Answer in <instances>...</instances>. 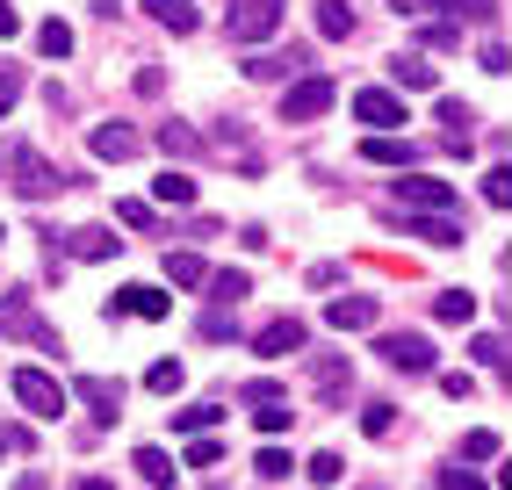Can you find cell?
Instances as JSON below:
<instances>
[{
	"mask_svg": "<svg viewBox=\"0 0 512 490\" xmlns=\"http://www.w3.org/2000/svg\"><path fill=\"white\" fill-rule=\"evenodd\" d=\"M0 181H8L22 202H51L58 188H73V173H58L37 145H22V137H0Z\"/></svg>",
	"mask_w": 512,
	"mask_h": 490,
	"instance_id": "obj_1",
	"label": "cell"
},
{
	"mask_svg": "<svg viewBox=\"0 0 512 490\" xmlns=\"http://www.w3.org/2000/svg\"><path fill=\"white\" fill-rule=\"evenodd\" d=\"M0 339H29V346H44V354H58V346H65V339L37 318V303H29L22 289H15L8 303H0Z\"/></svg>",
	"mask_w": 512,
	"mask_h": 490,
	"instance_id": "obj_2",
	"label": "cell"
},
{
	"mask_svg": "<svg viewBox=\"0 0 512 490\" xmlns=\"http://www.w3.org/2000/svg\"><path fill=\"white\" fill-rule=\"evenodd\" d=\"M8 390H15V404H22L29 418H58V411H65V390H58V382H51L44 368H15Z\"/></svg>",
	"mask_w": 512,
	"mask_h": 490,
	"instance_id": "obj_3",
	"label": "cell"
},
{
	"mask_svg": "<svg viewBox=\"0 0 512 490\" xmlns=\"http://www.w3.org/2000/svg\"><path fill=\"white\" fill-rule=\"evenodd\" d=\"M282 8H289V0H231V37H238V44L275 37V29H282Z\"/></svg>",
	"mask_w": 512,
	"mask_h": 490,
	"instance_id": "obj_4",
	"label": "cell"
},
{
	"mask_svg": "<svg viewBox=\"0 0 512 490\" xmlns=\"http://www.w3.org/2000/svg\"><path fill=\"white\" fill-rule=\"evenodd\" d=\"M332 109V80L325 73H303L289 94H282V123H318Z\"/></svg>",
	"mask_w": 512,
	"mask_h": 490,
	"instance_id": "obj_5",
	"label": "cell"
},
{
	"mask_svg": "<svg viewBox=\"0 0 512 490\" xmlns=\"http://www.w3.org/2000/svg\"><path fill=\"white\" fill-rule=\"evenodd\" d=\"M375 354H383L390 368H404V375H426V368L440 361L426 332H383V346H375Z\"/></svg>",
	"mask_w": 512,
	"mask_h": 490,
	"instance_id": "obj_6",
	"label": "cell"
},
{
	"mask_svg": "<svg viewBox=\"0 0 512 490\" xmlns=\"http://www.w3.org/2000/svg\"><path fill=\"white\" fill-rule=\"evenodd\" d=\"M253 354H267V361H282V354H311V332H303V318H267V325L253 332Z\"/></svg>",
	"mask_w": 512,
	"mask_h": 490,
	"instance_id": "obj_7",
	"label": "cell"
},
{
	"mask_svg": "<svg viewBox=\"0 0 512 490\" xmlns=\"http://www.w3.org/2000/svg\"><path fill=\"white\" fill-rule=\"evenodd\" d=\"M87 152H94V159H116V166H123V159H138V152H145V137L130 130V123H94V130H87Z\"/></svg>",
	"mask_w": 512,
	"mask_h": 490,
	"instance_id": "obj_8",
	"label": "cell"
},
{
	"mask_svg": "<svg viewBox=\"0 0 512 490\" xmlns=\"http://www.w3.org/2000/svg\"><path fill=\"white\" fill-rule=\"evenodd\" d=\"M73 397L101 418V426H116V418H123V390H116V382H101V375H73Z\"/></svg>",
	"mask_w": 512,
	"mask_h": 490,
	"instance_id": "obj_9",
	"label": "cell"
},
{
	"mask_svg": "<svg viewBox=\"0 0 512 490\" xmlns=\"http://www.w3.org/2000/svg\"><path fill=\"white\" fill-rule=\"evenodd\" d=\"M397 202H412V209H440V217H448V209H455V188H448V181H426V173L412 166V173L397 181Z\"/></svg>",
	"mask_w": 512,
	"mask_h": 490,
	"instance_id": "obj_10",
	"label": "cell"
},
{
	"mask_svg": "<svg viewBox=\"0 0 512 490\" xmlns=\"http://www.w3.org/2000/svg\"><path fill=\"white\" fill-rule=\"evenodd\" d=\"M354 116H361L368 130H397V123H404V101H397L390 87H361V94H354Z\"/></svg>",
	"mask_w": 512,
	"mask_h": 490,
	"instance_id": "obj_11",
	"label": "cell"
},
{
	"mask_svg": "<svg viewBox=\"0 0 512 490\" xmlns=\"http://www.w3.org/2000/svg\"><path fill=\"white\" fill-rule=\"evenodd\" d=\"M246 404H253V426H260V433H282L289 418H296V411H289V397L275 390V382H253V390H246Z\"/></svg>",
	"mask_w": 512,
	"mask_h": 490,
	"instance_id": "obj_12",
	"label": "cell"
},
{
	"mask_svg": "<svg viewBox=\"0 0 512 490\" xmlns=\"http://www.w3.org/2000/svg\"><path fill=\"white\" fill-rule=\"evenodd\" d=\"M109 310H116V318H152V325H159L174 303H166V289H145V282H130V289H116V303H109Z\"/></svg>",
	"mask_w": 512,
	"mask_h": 490,
	"instance_id": "obj_13",
	"label": "cell"
},
{
	"mask_svg": "<svg viewBox=\"0 0 512 490\" xmlns=\"http://www.w3.org/2000/svg\"><path fill=\"white\" fill-rule=\"evenodd\" d=\"M303 368H311V390H318L325 404L347 397V354H303Z\"/></svg>",
	"mask_w": 512,
	"mask_h": 490,
	"instance_id": "obj_14",
	"label": "cell"
},
{
	"mask_svg": "<svg viewBox=\"0 0 512 490\" xmlns=\"http://www.w3.org/2000/svg\"><path fill=\"white\" fill-rule=\"evenodd\" d=\"M65 245H73V260H94V267L123 253V238H116L109 224H80V231H73V238H65Z\"/></svg>",
	"mask_w": 512,
	"mask_h": 490,
	"instance_id": "obj_15",
	"label": "cell"
},
{
	"mask_svg": "<svg viewBox=\"0 0 512 490\" xmlns=\"http://www.w3.org/2000/svg\"><path fill=\"white\" fill-rule=\"evenodd\" d=\"M325 325H332V332H368V325H375V296H332Z\"/></svg>",
	"mask_w": 512,
	"mask_h": 490,
	"instance_id": "obj_16",
	"label": "cell"
},
{
	"mask_svg": "<svg viewBox=\"0 0 512 490\" xmlns=\"http://www.w3.org/2000/svg\"><path fill=\"white\" fill-rule=\"evenodd\" d=\"M145 15H152L159 29H174V37H195V29H202V15L188 8V0H145Z\"/></svg>",
	"mask_w": 512,
	"mask_h": 490,
	"instance_id": "obj_17",
	"label": "cell"
},
{
	"mask_svg": "<svg viewBox=\"0 0 512 490\" xmlns=\"http://www.w3.org/2000/svg\"><path fill=\"white\" fill-rule=\"evenodd\" d=\"M296 65H311V51H275V58H246V80H282V73H296Z\"/></svg>",
	"mask_w": 512,
	"mask_h": 490,
	"instance_id": "obj_18",
	"label": "cell"
},
{
	"mask_svg": "<svg viewBox=\"0 0 512 490\" xmlns=\"http://www.w3.org/2000/svg\"><path fill=\"white\" fill-rule=\"evenodd\" d=\"M361 159H368V166H419V152L404 145V137H368Z\"/></svg>",
	"mask_w": 512,
	"mask_h": 490,
	"instance_id": "obj_19",
	"label": "cell"
},
{
	"mask_svg": "<svg viewBox=\"0 0 512 490\" xmlns=\"http://www.w3.org/2000/svg\"><path fill=\"white\" fill-rule=\"evenodd\" d=\"M390 80H397V87H419V94H426V87H440V73H433V65H426L419 51H404V58H390Z\"/></svg>",
	"mask_w": 512,
	"mask_h": 490,
	"instance_id": "obj_20",
	"label": "cell"
},
{
	"mask_svg": "<svg viewBox=\"0 0 512 490\" xmlns=\"http://www.w3.org/2000/svg\"><path fill=\"white\" fill-rule=\"evenodd\" d=\"M166 282H174V289H202L210 267H202V253H166Z\"/></svg>",
	"mask_w": 512,
	"mask_h": 490,
	"instance_id": "obj_21",
	"label": "cell"
},
{
	"mask_svg": "<svg viewBox=\"0 0 512 490\" xmlns=\"http://www.w3.org/2000/svg\"><path fill=\"white\" fill-rule=\"evenodd\" d=\"M433 318H440V325H469V318H476V296H469V289H440V296H433Z\"/></svg>",
	"mask_w": 512,
	"mask_h": 490,
	"instance_id": "obj_22",
	"label": "cell"
},
{
	"mask_svg": "<svg viewBox=\"0 0 512 490\" xmlns=\"http://www.w3.org/2000/svg\"><path fill=\"white\" fill-rule=\"evenodd\" d=\"M318 37H354V8H347V0H318Z\"/></svg>",
	"mask_w": 512,
	"mask_h": 490,
	"instance_id": "obj_23",
	"label": "cell"
},
{
	"mask_svg": "<svg viewBox=\"0 0 512 490\" xmlns=\"http://www.w3.org/2000/svg\"><path fill=\"white\" fill-rule=\"evenodd\" d=\"M202 289H210L217 303H246V296H253V282H246V267H224V274H210V282H202Z\"/></svg>",
	"mask_w": 512,
	"mask_h": 490,
	"instance_id": "obj_24",
	"label": "cell"
},
{
	"mask_svg": "<svg viewBox=\"0 0 512 490\" xmlns=\"http://www.w3.org/2000/svg\"><path fill=\"white\" fill-rule=\"evenodd\" d=\"M130 469H138L152 490H166V483H174V462H166V454L159 447H138V454H130Z\"/></svg>",
	"mask_w": 512,
	"mask_h": 490,
	"instance_id": "obj_25",
	"label": "cell"
},
{
	"mask_svg": "<svg viewBox=\"0 0 512 490\" xmlns=\"http://www.w3.org/2000/svg\"><path fill=\"white\" fill-rule=\"evenodd\" d=\"M152 195H159L166 209H188V202H195V181H188V173L174 166V173H159V181H152Z\"/></svg>",
	"mask_w": 512,
	"mask_h": 490,
	"instance_id": "obj_26",
	"label": "cell"
},
{
	"mask_svg": "<svg viewBox=\"0 0 512 490\" xmlns=\"http://www.w3.org/2000/svg\"><path fill=\"white\" fill-rule=\"evenodd\" d=\"M426 8L455 15V22H498V0H426Z\"/></svg>",
	"mask_w": 512,
	"mask_h": 490,
	"instance_id": "obj_27",
	"label": "cell"
},
{
	"mask_svg": "<svg viewBox=\"0 0 512 490\" xmlns=\"http://www.w3.org/2000/svg\"><path fill=\"white\" fill-rule=\"evenodd\" d=\"M412 238H426V245H462V224H455V217H412Z\"/></svg>",
	"mask_w": 512,
	"mask_h": 490,
	"instance_id": "obj_28",
	"label": "cell"
},
{
	"mask_svg": "<svg viewBox=\"0 0 512 490\" xmlns=\"http://www.w3.org/2000/svg\"><path fill=\"white\" fill-rule=\"evenodd\" d=\"M37 51L44 58H73V22H44L37 29Z\"/></svg>",
	"mask_w": 512,
	"mask_h": 490,
	"instance_id": "obj_29",
	"label": "cell"
},
{
	"mask_svg": "<svg viewBox=\"0 0 512 490\" xmlns=\"http://www.w3.org/2000/svg\"><path fill=\"white\" fill-rule=\"evenodd\" d=\"M159 145L174 152V159H195V152H202V137H195L188 123H166V130H159Z\"/></svg>",
	"mask_w": 512,
	"mask_h": 490,
	"instance_id": "obj_30",
	"label": "cell"
},
{
	"mask_svg": "<svg viewBox=\"0 0 512 490\" xmlns=\"http://www.w3.org/2000/svg\"><path fill=\"white\" fill-rule=\"evenodd\" d=\"M116 224H130V231H159V209H152V202H130V195H123V202H116Z\"/></svg>",
	"mask_w": 512,
	"mask_h": 490,
	"instance_id": "obj_31",
	"label": "cell"
},
{
	"mask_svg": "<svg viewBox=\"0 0 512 490\" xmlns=\"http://www.w3.org/2000/svg\"><path fill=\"white\" fill-rule=\"evenodd\" d=\"M145 390H152V397H174V390H181V361H152V368H145Z\"/></svg>",
	"mask_w": 512,
	"mask_h": 490,
	"instance_id": "obj_32",
	"label": "cell"
},
{
	"mask_svg": "<svg viewBox=\"0 0 512 490\" xmlns=\"http://www.w3.org/2000/svg\"><path fill=\"white\" fill-rule=\"evenodd\" d=\"M217 418H224L217 404H195V411H174V433H210Z\"/></svg>",
	"mask_w": 512,
	"mask_h": 490,
	"instance_id": "obj_33",
	"label": "cell"
},
{
	"mask_svg": "<svg viewBox=\"0 0 512 490\" xmlns=\"http://www.w3.org/2000/svg\"><path fill=\"white\" fill-rule=\"evenodd\" d=\"M289 469H296V462H289L282 447H260V454H253V476H267V483H282Z\"/></svg>",
	"mask_w": 512,
	"mask_h": 490,
	"instance_id": "obj_34",
	"label": "cell"
},
{
	"mask_svg": "<svg viewBox=\"0 0 512 490\" xmlns=\"http://www.w3.org/2000/svg\"><path fill=\"white\" fill-rule=\"evenodd\" d=\"M469 354L484 361V368H505V332H476V339H469Z\"/></svg>",
	"mask_w": 512,
	"mask_h": 490,
	"instance_id": "obj_35",
	"label": "cell"
},
{
	"mask_svg": "<svg viewBox=\"0 0 512 490\" xmlns=\"http://www.w3.org/2000/svg\"><path fill=\"white\" fill-rule=\"evenodd\" d=\"M419 44H426V51H455V44H462V29H455V22H426V29H419Z\"/></svg>",
	"mask_w": 512,
	"mask_h": 490,
	"instance_id": "obj_36",
	"label": "cell"
},
{
	"mask_svg": "<svg viewBox=\"0 0 512 490\" xmlns=\"http://www.w3.org/2000/svg\"><path fill=\"white\" fill-rule=\"evenodd\" d=\"M390 426H397V404H368V411H361V433H368V440H383Z\"/></svg>",
	"mask_w": 512,
	"mask_h": 490,
	"instance_id": "obj_37",
	"label": "cell"
},
{
	"mask_svg": "<svg viewBox=\"0 0 512 490\" xmlns=\"http://www.w3.org/2000/svg\"><path fill=\"white\" fill-rule=\"evenodd\" d=\"M15 101H22V65H0V123H8Z\"/></svg>",
	"mask_w": 512,
	"mask_h": 490,
	"instance_id": "obj_38",
	"label": "cell"
},
{
	"mask_svg": "<svg viewBox=\"0 0 512 490\" xmlns=\"http://www.w3.org/2000/svg\"><path fill=\"white\" fill-rule=\"evenodd\" d=\"M484 202H491V209H505V202H512V173H505V166H491V173H484Z\"/></svg>",
	"mask_w": 512,
	"mask_h": 490,
	"instance_id": "obj_39",
	"label": "cell"
},
{
	"mask_svg": "<svg viewBox=\"0 0 512 490\" xmlns=\"http://www.w3.org/2000/svg\"><path fill=\"white\" fill-rule=\"evenodd\" d=\"M339 476H347V462H339L332 447H325V454H311V483H339Z\"/></svg>",
	"mask_w": 512,
	"mask_h": 490,
	"instance_id": "obj_40",
	"label": "cell"
},
{
	"mask_svg": "<svg viewBox=\"0 0 512 490\" xmlns=\"http://www.w3.org/2000/svg\"><path fill=\"white\" fill-rule=\"evenodd\" d=\"M440 490H491L476 469H440Z\"/></svg>",
	"mask_w": 512,
	"mask_h": 490,
	"instance_id": "obj_41",
	"label": "cell"
},
{
	"mask_svg": "<svg viewBox=\"0 0 512 490\" xmlns=\"http://www.w3.org/2000/svg\"><path fill=\"white\" fill-rule=\"evenodd\" d=\"M217 454H224V447H217V440H210V433H202V440H195V447H188V469H217Z\"/></svg>",
	"mask_w": 512,
	"mask_h": 490,
	"instance_id": "obj_42",
	"label": "cell"
},
{
	"mask_svg": "<svg viewBox=\"0 0 512 490\" xmlns=\"http://www.w3.org/2000/svg\"><path fill=\"white\" fill-rule=\"evenodd\" d=\"M462 454H469V462H491V454H498V433H469Z\"/></svg>",
	"mask_w": 512,
	"mask_h": 490,
	"instance_id": "obj_43",
	"label": "cell"
},
{
	"mask_svg": "<svg viewBox=\"0 0 512 490\" xmlns=\"http://www.w3.org/2000/svg\"><path fill=\"white\" fill-rule=\"evenodd\" d=\"M202 339H238V325L224 318V310H210V318H202Z\"/></svg>",
	"mask_w": 512,
	"mask_h": 490,
	"instance_id": "obj_44",
	"label": "cell"
},
{
	"mask_svg": "<svg viewBox=\"0 0 512 490\" xmlns=\"http://www.w3.org/2000/svg\"><path fill=\"white\" fill-rule=\"evenodd\" d=\"M138 94H145V101H159V94H166V73H159V65H145V73H138Z\"/></svg>",
	"mask_w": 512,
	"mask_h": 490,
	"instance_id": "obj_45",
	"label": "cell"
},
{
	"mask_svg": "<svg viewBox=\"0 0 512 490\" xmlns=\"http://www.w3.org/2000/svg\"><path fill=\"white\" fill-rule=\"evenodd\" d=\"M15 29H22V15L8 8V0H0V37H15Z\"/></svg>",
	"mask_w": 512,
	"mask_h": 490,
	"instance_id": "obj_46",
	"label": "cell"
},
{
	"mask_svg": "<svg viewBox=\"0 0 512 490\" xmlns=\"http://www.w3.org/2000/svg\"><path fill=\"white\" fill-rule=\"evenodd\" d=\"M390 8H397V15H419V8H426V0H390Z\"/></svg>",
	"mask_w": 512,
	"mask_h": 490,
	"instance_id": "obj_47",
	"label": "cell"
},
{
	"mask_svg": "<svg viewBox=\"0 0 512 490\" xmlns=\"http://www.w3.org/2000/svg\"><path fill=\"white\" fill-rule=\"evenodd\" d=\"M80 490H116V483H109V476H87V483H80Z\"/></svg>",
	"mask_w": 512,
	"mask_h": 490,
	"instance_id": "obj_48",
	"label": "cell"
},
{
	"mask_svg": "<svg viewBox=\"0 0 512 490\" xmlns=\"http://www.w3.org/2000/svg\"><path fill=\"white\" fill-rule=\"evenodd\" d=\"M0 454H8V426H0Z\"/></svg>",
	"mask_w": 512,
	"mask_h": 490,
	"instance_id": "obj_49",
	"label": "cell"
},
{
	"mask_svg": "<svg viewBox=\"0 0 512 490\" xmlns=\"http://www.w3.org/2000/svg\"><path fill=\"white\" fill-rule=\"evenodd\" d=\"M0 238H8V231H0Z\"/></svg>",
	"mask_w": 512,
	"mask_h": 490,
	"instance_id": "obj_50",
	"label": "cell"
}]
</instances>
